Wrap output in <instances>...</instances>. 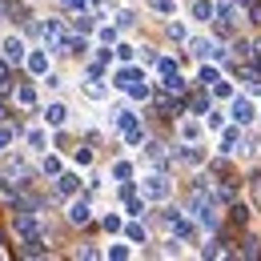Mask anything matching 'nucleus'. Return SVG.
Instances as JSON below:
<instances>
[{"mask_svg":"<svg viewBox=\"0 0 261 261\" xmlns=\"http://www.w3.org/2000/svg\"><path fill=\"white\" fill-rule=\"evenodd\" d=\"M189 213L197 217V225H201V229H217V225H221V213H217V197H213V193H193V205H189Z\"/></svg>","mask_w":261,"mask_h":261,"instance_id":"obj_1","label":"nucleus"},{"mask_svg":"<svg viewBox=\"0 0 261 261\" xmlns=\"http://www.w3.org/2000/svg\"><path fill=\"white\" fill-rule=\"evenodd\" d=\"M141 193H145V201H165V197H169V177H165V173H153V177H145Z\"/></svg>","mask_w":261,"mask_h":261,"instance_id":"obj_2","label":"nucleus"},{"mask_svg":"<svg viewBox=\"0 0 261 261\" xmlns=\"http://www.w3.org/2000/svg\"><path fill=\"white\" fill-rule=\"evenodd\" d=\"M0 53H4V61H12V65H16V61H29V48H24L20 36H8V40L0 44Z\"/></svg>","mask_w":261,"mask_h":261,"instance_id":"obj_3","label":"nucleus"},{"mask_svg":"<svg viewBox=\"0 0 261 261\" xmlns=\"http://www.w3.org/2000/svg\"><path fill=\"white\" fill-rule=\"evenodd\" d=\"M241 129L245 125H229V129H221V157H229V153H237V145H241Z\"/></svg>","mask_w":261,"mask_h":261,"instance_id":"obj_4","label":"nucleus"},{"mask_svg":"<svg viewBox=\"0 0 261 261\" xmlns=\"http://www.w3.org/2000/svg\"><path fill=\"white\" fill-rule=\"evenodd\" d=\"M189 12H193V20L209 24V20H217V0H193V4H189Z\"/></svg>","mask_w":261,"mask_h":261,"instance_id":"obj_5","label":"nucleus"},{"mask_svg":"<svg viewBox=\"0 0 261 261\" xmlns=\"http://www.w3.org/2000/svg\"><path fill=\"white\" fill-rule=\"evenodd\" d=\"M89 217H93V209H89V201H85V197H76V201L68 205V221H72V225H85Z\"/></svg>","mask_w":261,"mask_h":261,"instance_id":"obj_6","label":"nucleus"},{"mask_svg":"<svg viewBox=\"0 0 261 261\" xmlns=\"http://www.w3.org/2000/svg\"><path fill=\"white\" fill-rule=\"evenodd\" d=\"M253 117H257V109H253V105H249V100H233V121H237V125H253Z\"/></svg>","mask_w":261,"mask_h":261,"instance_id":"obj_7","label":"nucleus"},{"mask_svg":"<svg viewBox=\"0 0 261 261\" xmlns=\"http://www.w3.org/2000/svg\"><path fill=\"white\" fill-rule=\"evenodd\" d=\"M20 253L24 257H48V245H44V237H24V245H20Z\"/></svg>","mask_w":261,"mask_h":261,"instance_id":"obj_8","label":"nucleus"},{"mask_svg":"<svg viewBox=\"0 0 261 261\" xmlns=\"http://www.w3.org/2000/svg\"><path fill=\"white\" fill-rule=\"evenodd\" d=\"M65 121H68V109H65V105H48V109H44V125H48V129H61Z\"/></svg>","mask_w":261,"mask_h":261,"instance_id":"obj_9","label":"nucleus"},{"mask_svg":"<svg viewBox=\"0 0 261 261\" xmlns=\"http://www.w3.org/2000/svg\"><path fill=\"white\" fill-rule=\"evenodd\" d=\"M24 65H29V72H36V76H44V72H48V53H40V48H33Z\"/></svg>","mask_w":261,"mask_h":261,"instance_id":"obj_10","label":"nucleus"},{"mask_svg":"<svg viewBox=\"0 0 261 261\" xmlns=\"http://www.w3.org/2000/svg\"><path fill=\"white\" fill-rule=\"evenodd\" d=\"M40 33H44V44H61V40H65L61 20H44V24H40Z\"/></svg>","mask_w":261,"mask_h":261,"instance_id":"obj_11","label":"nucleus"},{"mask_svg":"<svg viewBox=\"0 0 261 261\" xmlns=\"http://www.w3.org/2000/svg\"><path fill=\"white\" fill-rule=\"evenodd\" d=\"M133 125H137V113H133V109H117V113H113V129L117 133L133 129Z\"/></svg>","mask_w":261,"mask_h":261,"instance_id":"obj_12","label":"nucleus"},{"mask_svg":"<svg viewBox=\"0 0 261 261\" xmlns=\"http://www.w3.org/2000/svg\"><path fill=\"white\" fill-rule=\"evenodd\" d=\"M76 189H81V177H76V173H61V177H57V193L72 197Z\"/></svg>","mask_w":261,"mask_h":261,"instance_id":"obj_13","label":"nucleus"},{"mask_svg":"<svg viewBox=\"0 0 261 261\" xmlns=\"http://www.w3.org/2000/svg\"><path fill=\"white\" fill-rule=\"evenodd\" d=\"M177 157H181V161H185V165H201V161H205V153L197 149V141H193V145L185 141V149H177Z\"/></svg>","mask_w":261,"mask_h":261,"instance_id":"obj_14","label":"nucleus"},{"mask_svg":"<svg viewBox=\"0 0 261 261\" xmlns=\"http://www.w3.org/2000/svg\"><path fill=\"white\" fill-rule=\"evenodd\" d=\"M16 233H20V237H33V233H36V213H24V209H20V217H16Z\"/></svg>","mask_w":261,"mask_h":261,"instance_id":"obj_15","label":"nucleus"},{"mask_svg":"<svg viewBox=\"0 0 261 261\" xmlns=\"http://www.w3.org/2000/svg\"><path fill=\"white\" fill-rule=\"evenodd\" d=\"M133 81H145V76H141V68H121V72L113 76V85H117V89H129Z\"/></svg>","mask_w":261,"mask_h":261,"instance_id":"obj_16","label":"nucleus"},{"mask_svg":"<svg viewBox=\"0 0 261 261\" xmlns=\"http://www.w3.org/2000/svg\"><path fill=\"white\" fill-rule=\"evenodd\" d=\"M40 173H44V177H53V181H57V177H61V173H65V169H61V157H53V153H44V161H40Z\"/></svg>","mask_w":261,"mask_h":261,"instance_id":"obj_17","label":"nucleus"},{"mask_svg":"<svg viewBox=\"0 0 261 261\" xmlns=\"http://www.w3.org/2000/svg\"><path fill=\"white\" fill-rule=\"evenodd\" d=\"M85 93H89L93 100H105V97H109V89H105V81H100V76H89V81H85Z\"/></svg>","mask_w":261,"mask_h":261,"instance_id":"obj_18","label":"nucleus"},{"mask_svg":"<svg viewBox=\"0 0 261 261\" xmlns=\"http://www.w3.org/2000/svg\"><path fill=\"white\" fill-rule=\"evenodd\" d=\"M217 81H221L217 61H213V65H201V72H197V85H217Z\"/></svg>","mask_w":261,"mask_h":261,"instance_id":"obj_19","label":"nucleus"},{"mask_svg":"<svg viewBox=\"0 0 261 261\" xmlns=\"http://www.w3.org/2000/svg\"><path fill=\"white\" fill-rule=\"evenodd\" d=\"M129 97L133 100H149V97H153V85H149V81H133V85H129Z\"/></svg>","mask_w":261,"mask_h":261,"instance_id":"obj_20","label":"nucleus"},{"mask_svg":"<svg viewBox=\"0 0 261 261\" xmlns=\"http://www.w3.org/2000/svg\"><path fill=\"white\" fill-rule=\"evenodd\" d=\"M16 105H20V109H33L36 105V89L33 85H20V89H16Z\"/></svg>","mask_w":261,"mask_h":261,"instance_id":"obj_21","label":"nucleus"},{"mask_svg":"<svg viewBox=\"0 0 261 261\" xmlns=\"http://www.w3.org/2000/svg\"><path fill=\"white\" fill-rule=\"evenodd\" d=\"M72 29H76V33H93V29H97V16H89V12H76Z\"/></svg>","mask_w":261,"mask_h":261,"instance_id":"obj_22","label":"nucleus"},{"mask_svg":"<svg viewBox=\"0 0 261 261\" xmlns=\"http://www.w3.org/2000/svg\"><path fill=\"white\" fill-rule=\"evenodd\" d=\"M229 221H237V225H245V221H249V205H245V201H237V205L229 209Z\"/></svg>","mask_w":261,"mask_h":261,"instance_id":"obj_23","label":"nucleus"},{"mask_svg":"<svg viewBox=\"0 0 261 261\" xmlns=\"http://www.w3.org/2000/svg\"><path fill=\"white\" fill-rule=\"evenodd\" d=\"M181 137H185V141L193 145L197 137H201V121H181Z\"/></svg>","mask_w":261,"mask_h":261,"instance_id":"obj_24","label":"nucleus"},{"mask_svg":"<svg viewBox=\"0 0 261 261\" xmlns=\"http://www.w3.org/2000/svg\"><path fill=\"white\" fill-rule=\"evenodd\" d=\"M125 213H129V217H145V201H141V197L133 193L129 201H125Z\"/></svg>","mask_w":261,"mask_h":261,"instance_id":"obj_25","label":"nucleus"},{"mask_svg":"<svg viewBox=\"0 0 261 261\" xmlns=\"http://www.w3.org/2000/svg\"><path fill=\"white\" fill-rule=\"evenodd\" d=\"M44 145H48V137H44V129H33V133H29V149H36V153H44Z\"/></svg>","mask_w":261,"mask_h":261,"instance_id":"obj_26","label":"nucleus"},{"mask_svg":"<svg viewBox=\"0 0 261 261\" xmlns=\"http://www.w3.org/2000/svg\"><path fill=\"white\" fill-rule=\"evenodd\" d=\"M145 157H149V161H157V165H161V161H165V149H161V145H157V141H145Z\"/></svg>","mask_w":261,"mask_h":261,"instance_id":"obj_27","label":"nucleus"},{"mask_svg":"<svg viewBox=\"0 0 261 261\" xmlns=\"http://www.w3.org/2000/svg\"><path fill=\"white\" fill-rule=\"evenodd\" d=\"M149 4H153L161 16H177V0H149Z\"/></svg>","mask_w":261,"mask_h":261,"instance_id":"obj_28","label":"nucleus"},{"mask_svg":"<svg viewBox=\"0 0 261 261\" xmlns=\"http://www.w3.org/2000/svg\"><path fill=\"white\" fill-rule=\"evenodd\" d=\"M100 225L109 229V233H121V229H125V221H121V213H105V221H100Z\"/></svg>","mask_w":261,"mask_h":261,"instance_id":"obj_29","label":"nucleus"},{"mask_svg":"<svg viewBox=\"0 0 261 261\" xmlns=\"http://www.w3.org/2000/svg\"><path fill=\"white\" fill-rule=\"evenodd\" d=\"M113 177H117V181H133V165L129 161H117V165H113Z\"/></svg>","mask_w":261,"mask_h":261,"instance_id":"obj_30","label":"nucleus"},{"mask_svg":"<svg viewBox=\"0 0 261 261\" xmlns=\"http://www.w3.org/2000/svg\"><path fill=\"white\" fill-rule=\"evenodd\" d=\"M113 48H117V61H121V65H129V61H133V44H125V40H117Z\"/></svg>","mask_w":261,"mask_h":261,"instance_id":"obj_31","label":"nucleus"},{"mask_svg":"<svg viewBox=\"0 0 261 261\" xmlns=\"http://www.w3.org/2000/svg\"><path fill=\"white\" fill-rule=\"evenodd\" d=\"M12 141H16V129H12V125H0V153H4Z\"/></svg>","mask_w":261,"mask_h":261,"instance_id":"obj_32","label":"nucleus"},{"mask_svg":"<svg viewBox=\"0 0 261 261\" xmlns=\"http://www.w3.org/2000/svg\"><path fill=\"white\" fill-rule=\"evenodd\" d=\"M169 36H173V40H185V36H189V29H185V24L173 16V20H169Z\"/></svg>","mask_w":261,"mask_h":261,"instance_id":"obj_33","label":"nucleus"},{"mask_svg":"<svg viewBox=\"0 0 261 261\" xmlns=\"http://www.w3.org/2000/svg\"><path fill=\"white\" fill-rule=\"evenodd\" d=\"M189 109H193L197 117H201V113H209V97H205V93H197V97L189 100Z\"/></svg>","mask_w":261,"mask_h":261,"instance_id":"obj_34","label":"nucleus"},{"mask_svg":"<svg viewBox=\"0 0 261 261\" xmlns=\"http://www.w3.org/2000/svg\"><path fill=\"white\" fill-rule=\"evenodd\" d=\"M125 237H129V241H145V237H149V229H145V225H137V221H133V225L125 229Z\"/></svg>","mask_w":261,"mask_h":261,"instance_id":"obj_35","label":"nucleus"},{"mask_svg":"<svg viewBox=\"0 0 261 261\" xmlns=\"http://www.w3.org/2000/svg\"><path fill=\"white\" fill-rule=\"evenodd\" d=\"M141 141H145V129H141V125L125 129V145H141Z\"/></svg>","mask_w":261,"mask_h":261,"instance_id":"obj_36","label":"nucleus"},{"mask_svg":"<svg viewBox=\"0 0 261 261\" xmlns=\"http://www.w3.org/2000/svg\"><path fill=\"white\" fill-rule=\"evenodd\" d=\"M72 161L81 165V169H89V165H93V149H76V153H72Z\"/></svg>","mask_w":261,"mask_h":261,"instance_id":"obj_37","label":"nucleus"},{"mask_svg":"<svg viewBox=\"0 0 261 261\" xmlns=\"http://www.w3.org/2000/svg\"><path fill=\"white\" fill-rule=\"evenodd\" d=\"M205 125H209L213 133H221V129H225V117H221V113H209V117H205Z\"/></svg>","mask_w":261,"mask_h":261,"instance_id":"obj_38","label":"nucleus"},{"mask_svg":"<svg viewBox=\"0 0 261 261\" xmlns=\"http://www.w3.org/2000/svg\"><path fill=\"white\" fill-rule=\"evenodd\" d=\"M129 253H133L129 245H109V249H105V257H117V261H121V257H129Z\"/></svg>","mask_w":261,"mask_h":261,"instance_id":"obj_39","label":"nucleus"},{"mask_svg":"<svg viewBox=\"0 0 261 261\" xmlns=\"http://www.w3.org/2000/svg\"><path fill=\"white\" fill-rule=\"evenodd\" d=\"M97 36H100V44H117V29H113V24H105Z\"/></svg>","mask_w":261,"mask_h":261,"instance_id":"obj_40","label":"nucleus"},{"mask_svg":"<svg viewBox=\"0 0 261 261\" xmlns=\"http://www.w3.org/2000/svg\"><path fill=\"white\" fill-rule=\"evenodd\" d=\"M249 193H253V205L261 209V177H253V181H249Z\"/></svg>","mask_w":261,"mask_h":261,"instance_id":"obj_41","label":"nucleus"},{"mask_svg":"<svg viewBox=\"0 0 261 261\" xmlns=\"http://www.w3.org/2000/svg\"><path fill=\"white\" fill-rule=\"evenodd\" d=\"M8 169H24V153H12V157H4Z\"/></svg>","mask_w":261,"mask_h":261,"instance_id":"obj_42","label":"nucleus"},{"mask_svg":"<svg viewBox=\"0 0 261 261\" xmlns=\"http://www.w3.org/2000/svg\"><path fill=\"white\" fill-rule=\"evenodd\" d=\"M217 197H221V201H233V197H237V189H233V185H221V189H217Z\"/></svg>","mask_w":261,"mask_h":261,"instance_id":"obj_43","label":"nucleus"},{"mask_svg":"<svg viewBox=\"0 0 261 261\" xmlns=\"http://www.w3.org/2000/svg\"><path fill=\"white\" fill-rule=\"evenodd\" d=\"M213 93H217V97H229L233 89H229V81H217V85H213Z\"/></svg>","mask_w":261,"mask_h":261,"instance_id":"obj_44","label":"nucleus"},{"mask_svg":"<svg viewBox=\"0 0 261 261\" xmlns=\"http://www.w3.org/2000/svg\"><path fill=\"white\" fill-rule=\"evenodd\" d=\"M177 72V61H161V76H173Z\"/></svg>","mask_w":261,"mask_h":261,"instance_id":"obj_45","label":"nucleus"},{"mask_svg":"<svg viewBox=\"0 0 261 261\" xmlns=\"http://www.w3.org/2000/svg\"><path fill=\"white\" fill-rule=\"evenodd\" d=\"M0 193H4V197H16V189H12V181H4V177H0Z\"/></svg>","mask_w":261,"mask_h":261,"instance_id":"obj_46","label":"nucleus"},{"mask_svg":"<svg viewBox=\"0 0 261 261\" xmlns=\"http://www.w3.org/2000/svg\"><path fill=\"white\" fill-rule=\"evenodd\" d=\"M61 4H65V8H76V12H81V8L89 4V0H61Z\"/></svg>","mask_w":261,"mask_h":261,"instance_id":"obj_47","label":"nucleus"},{"mask_svg":"<svg viewBox=\"0 0 261 261\" xmlns=\"http://www.w3.org/2000/svg\"><path fill=\"white\" fill-rule=\"evenodd\" d=\"M249 16H253V24H261V4H253V8H249Z\"/></svg>","mask_w":261,"mask_h":261,"instance_id":"obj_48","label":"nucleus"},{"mask_svg":"<svg viewBox=\"0 0 261 261\" xmlns=\"http://www.w3.org/2000/svg\"><path fill=\"white\" fill-rule=\"evenodd\" d=\"M237 4H257V0H237Z\"/></svg>","mask_w":261,"mask_h":261,"instance_id":"obj_49","label":"nucleus"},{"mask_svg":"<svg viewBox=\"0 0 261 261\" xmlns=\"http://www.w3.org/2000/svg\"><path fill=\"white\" fill-rule=\"evenodd\" d=\"M0 249H4V233H0Z\"/></svg>","mask_w":261,"mask_h":261,"instance_id":"obj_50","label":"nucleus"}]
</instances>
